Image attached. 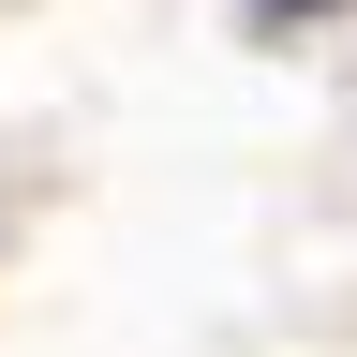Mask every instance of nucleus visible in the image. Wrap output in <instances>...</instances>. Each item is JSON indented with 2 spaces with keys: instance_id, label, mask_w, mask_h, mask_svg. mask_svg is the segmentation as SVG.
<instances>
[]
</instances>
